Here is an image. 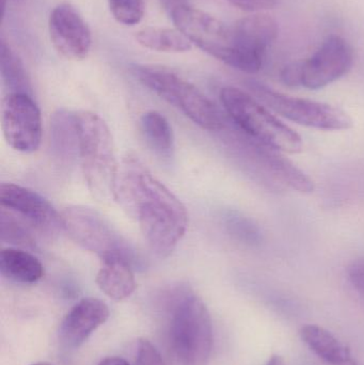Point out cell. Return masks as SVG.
<instances>
[{
    "mask_svg": "<svg viewBox=\"0 0 364 365\" xmlns=\"http://www.w3.org/2000/svg\"><path fill=\"white\" fill-rule=\"evenodd\" d=\"M115 201L136 217L154 255L160 259L172 255L187 231V210L135 154L128 153L122 160Z\"/></svg>",
    "mask_w": 364,
    "mask_h": 365,
    "instance_id": "1",
    "label": "cell"
},
{
    "mask_svg": "<svg viewBox=\"0 0 364 365\" xmlns=\"http://www.w3.org/2000/svg\"><path fill=\"white\" fill-rule=\"evenodd\" d=\"M167 344L173 365H207L213 349L211 315L203 300L187 285L166 293Z\"/></svg>",
    "mask_w": 364,
    "mask_h": 365,
    "instance_id": "2",
    "label": "cell"
},
{
    "mask_svg": "<svg viewBox=\"0 0 364 365\" xmlns=\"http://www.w3.org/2000/svg\"><path fill=\"white\" fill-rule=\"evenodd\" d=\"M76 115L79 156L88 188L98 201H115L119 167L108 125L91 111Z\"/></svg>",
    "mask_w": 364,
    "mask_h": 365,
    "instance_id": "3",
    "label": "cell"
},
{
    "mask_svg": "<svg viewBox=\"0 0 364 365\" xmlns=\"http://www.w3.org/2000/svg\"><path fill=\"white\" fill-rule=\"evenodd\" d=\"M132 72L145 87L172 105L196 125L209 132L224 128V121L213 102L177 73L157 66H135Z\"/></svg>",
    "mask_w": 364,
    "mask_h": 365,
    "instance_id": "4",
    "label": "cell"
},
{
    "mask_svg": "<svg viewBox=\"0 0 364 365\" xmlns=\"http://www.w3.org/2000/svg\"><path fill=\"white\" fill-rule=\"evenodd\" d=\"M220 101L229 117L249 138L284 153L296 154L303 150L301 137L247 92L226 87L220 91Z\"/></svg>",
    "mask_w": 364,
    "mask_h": 365,
    "instance_id": "5",
    "label": "cell"
},
{
    "mask_svg": "<svg viewBox=\"0 0 364 365\" xmlns=\"http://www.w3.org/2000/svg\"><path fill=\"white\" fill-rule=\"evenodd\" d=\"M171 19L190 42L227 66L246 73L261 70L241 51L233 26L230 27L217 17L192 6L175 11Z\"/></svg>",
    "mask_w": 364,
    "mask_h": 365,
    "instance_id": "6",
    "label": "cell"
},
{
    "mask_svg": "<svg viewBox=\"0 0 364 365\" xmlns=\"http://www.w3.org/2000/svg\"><path fill=\"white\" fill-rule=\"evenodd\" d=\"M62 229L71 240L102 262L122 259L132 267L140 265L135 249L103 218L98 212L85 206H68L61 212Z\"/></svg>",
    "mask_w": 364,
    "mask_h": 365,
    "instance_id": "7",
    "label": "cell"
},
{
    "mask_svg": "<svg viewBox=\"0 0 364 365\" xmlns=\"http://www.w3.org/2000/svg\"><path fill=\"white\" fill-rule=\"evenodd\" d=\"M248 88L271 110L301 125L324 130H344L353 126L350 115L333 105L286 96L258 81H250Z\"/></svg>",
    "mask_w": 364,
    "mask_h": 365,
    "instance_id": "8",
    "label": "cell"
},
{
    "mask_svg": "<svg viewBox=\"0 0 364 365\" xmlns=\"http://www.w3.org/2000/svg\"><path fill=\"white\" fill-rule=\"evenodd\" d=\"M1 128L6 143L21 153H32L42 141V117L33 98L27 93H9L4 100Z\"/></svg>",
    "mask_w": 364,
    "mask_h": 365,
    "instance_id": "9",
    "label": "cell"
},
{
    "mask_svg": "<svg viewBox=\"0 0 364 365\" xmlns=\"http://www.w3.org/2000/svg\"><path fill=\"white\" fill-rule=\"evenodd\" d=\"M354 63V51L341 36H328L320 48L301 61L303 87L322 89L348 74Z\"/></svg>",
    "mask_w": 364,
    "mask_h": 365,
    "instance_id": "10",
    "label": "cell"
},
{
    "mask_svg": "<svg viewBox=\"0 0 364 365\" xmlns=\"http://www.w3.org/2000/svg\"><path fill=\"white\" fill-rule=\"evenodd\" d=\"M0 206L41 231L53 232L62 229L61 214L45 197L26 187L2 182Z\"/></svg>",
    "mask_w": 364,
    "mask_h": 365,
    "instance_id": "11",
    "label": "cell"
},
{
    "mask_svg": "<svg viewBox=\"0 0 364 365\" xmlns=\"http://www.w3.org/2000/svg\"><path fill=\"white\" fill-rule=\"evenodd\" d=\"M49 36L56 51L68 60H83L91 49L92 34L85 19L70 4H59L51 11Z\"/></svg>",
    "mask_w": 364,
    "mask_h": 365,
    "instance_id": "12",
    "label": "cell"
},
{
    "mask_svg": "<svg viewBox=\"0 0 364 365\" xmlns=\"http://www.w3.org/2000/svg\"><path fill=\"white\" fill-rule=\"evenodd\" d=\"M109 309L102 300L83 298L64 317L59 330L63 346L78 349L108 319Z\"/></svg>",
    "mask_w": 364,
    "mask_h": 365,
    "instance_id": "13",
    "label": "cell"
},
{
    "mask_svg": "<svg viewBox=\"0 0 364 365\" xmlns=\"http://www.w3.org/2000/svg\"><path fill=\"white\" fill-rule=\"evenodd\" d=\"M248 145L258 166L262 167L265 175H269L273 181L279 182L298 192H313V182L288 158L254 139H249Z\"/></svg>",
    "mask_w": 364,
    "mask_h": 365,
    "instance_id": "14",
    "label": "cell"
},
{
    "mask_svg": "<svg viewBox=\"0 0 364 365\" xmlns=\"http://www.w3.org/2000/svg\"><path fill=\"white\" fill-rule=\"evenodd\" d=\"M233 28L244 53L259 66H262L267 48L278 36L277 21L266 14H254L239 19Z\"/></svg>",
    "mask_w": 364,
    "mask_h": 365,
    "instance_id": "15",
    "label": "cell"
},
{
    "mask_svg": "<svg viewBox=\"0 0 364 365\" xmlns=\"http://www.w3.org/2000/svg\"><path fill=\"white\" fill-rule=\"evenodd\" d=\"M51 151L64 164H70L79 154V133L77 115L58 110L51 120Z\"/></svg>",
    "mask_w": 364,
    "mask_h": 365,
    "instance_id": "16",
    "label": "cell"
},
{
    "mask_svg": "<svg viewBox=\"0 0 364 365\" xmlns=\"http://www.w3.org/2000/svg\"><path fill=\"white\" fill-rule=\"evenodd\" d=\"M134 267L122 259H108L103 262V266L96 276V283L100 291L111 299H126L136 289Z\"/></svg>",
    "mask_w": 364,
    "mask_h": 365,
    "instance_id": "17",
    "label": "cell"
},
{
    "mask_svg": "<svg viewBox=\"0 0 364 365\" xmlns=\"http://www.w3.org/2000/svg\"><path fill=\"white\" fill-rule=\"evenodd\" d=\"M1 274L15 282L32 284L44 276V267L32 253L16 247L4 248L0 253Z\"/></svg>",
    "mask_w": 364,
    "mask_h": 365,
    "instance_id": "18",
    "label": "cell"
},
{
    "mask_svg": "<svg viewBox=\"0 0 364 365\" xmlns=\"http://www.w3.org/2000/svg\"><path fill=\"white\" fill-rule=\"evenodd\" d=\"M140 132L147 147L160 158H170L175 150V135L168 120L158 111L141 115Z\"/></svg>",
    "mask_w": 364,
    "mask_h": 365,
    "instance_id": "19",
    "label": "cell"
},
{
    "mask_svg": "<svg viewBox=\"0 0 364 365\" xmlns=\"http://www.w3.org/2000/svg\"><path fill=\"white\" fill-rule=\"evenodd\" d=\"M301 336L307 346L327 364L340 365L352 356L348 347L344 346L328 330L320 326H303Z\"/></svg>",
    "mask_w": 364,
    "mask_h": 365,
    "instance_id": "20",
    "label": "cell"
},
{
    "mask_svg": "<svg viewBox=\"0 0 364 365\" xmlns=\"http://www.w3.org/2000/svg\"><path fill=\"white\" fill-rule=\"evenodd\" d=\"M136 40L145 48L160 53H186L192 46L189 38L177 28H143L137 32Z\"/></svg>",
    "mask_w": 364,
    "mask_h": 365,
    "instance_id": "21",
    "label": "cell"
},
{
    "mask_svg": "<svg viewBox=\"0 0 364 365\" xmlns=\"http://www.w3.org/2000/svg\"><path fill=\"white\" fill-rule=\"evenodd\" d=\"M0 57L2 81L6 89L10 90V93H27L32 96L31 86L25 66L4 36L0 43Z\"/></svg>",
    "mask_w": 364,
    "mask_h": 365,
    "instance_id": "22",
    "label": "cell"
},
{
    "mask_svg": "<svg viewBox=\"0 0 364 365\" xmlns=\"http://www.w3.org/2000/svg\"><path fill=\"white\" fill-rule=\"evenodd\" d=\"M26 225L27 223L1 208V237L4 242H10L15 247H36L31 232Z\"/></svg>",
    "mask_w": 364,
    "mask_h": 365,
    "instance_id": "23",
    "label": "cell"
},
{
    "mask_svg": "<svg viewBox=\"0 0 364 365\" xmlns=\"http://www.w3.org/2000/svg\"><path fill=\"white\" fill-rule=\"evenodd\" d=\"M108 4L115 21L123 25H137L145 16V0H108Z\"/></svg>",
    "mask_w": 364,
    "mask_h": 365,
    "instance_id": "24",
    "label": "cell"
},
{
    "mask_svg": "<svg viewBox=\"0 0 364 365\" xmlns=\"http://www.w3.org/2000/svg\"><path fill=\"white\" fill-rule=\"evenodd\" d=\"M229 227L231 229V233L245 244L259 245L262 242V233L258 225L243 216H232L229 220Z\"/></svg>",
    "mask_w": 364,
    "mask_h": 365,
    "instance_id": "25",
    "label": "cell"
},
{
    "mask_svg": "<svg viewBox=\"0 0 364 365\" xmlns=\"http://www.w3.org/2000/svg\"><path fill=\"white\" fill-rule=\"evenodd\" d=\"M136 365H166L158 349L145 339L137 344Z\"/></svg>",
    "mask_w": 364,
    "mask_h": 365,
    "instance_id": "26",
    "label": "cell"
},
{
    "mask_svg": "<svg viewBox=\"0 0 364 365\" xmlns=\"http://www.w3.org/2000/svg\"><path fill=\"white\" fill-rule=\"evenodd\" d=\"M282 83L288 87H303V68L301 61L293 62L282 70L280 74Z\"/></svg>",
    "mask_w": 364,
    "mask_h": 365,
    "instance_id": "27",
    "label": "cell"
},
{
    "mask_svg": "<svg viewBox=\"0 0 364 365\" xmlns=\"http://www.w3.org/2000/svg\"><path fill=\"white\" fill-rule=\"evenodd\" d=\"M348 276L353 287L364 297V257L350 264Z\"/></svg>",
    "mask_w": 364,
    "mask_h": 365,
    "instance_id": "28",
    "label": "cell"
},
{
    "mask_svg": "<svg viewBox=\"0 0 364 365\" xmlns=\"http://www.w3.org/2000/svg\"><path fill=\"white\" fill-rule=\"evenodd\" d=\"M232 6L247 12L269 10L277 4V0H228Z\"/></svg>",
    "mask_w": 364,
    "mask_h": 365,
    "instance_id": "29",
    "label": "cell"
},
{
    "mask_svg": "<svg viewBox=\"0 0 364 365\" xmlns=\"http://www.w3.org/2000/svg\"><path fill=\"white\" fill-rule=\"evenodd\" d=\"M160 2L170 16L175 11L190 6L189 0H160Z\"/></svg>",
    "mask_w": 364,
    "mask_h": 365,
    "instance_id": "30",
    "label": "cell"
},
{
    "mask_svg": "<svg viewBox=\"0 0 364 365\" xmlns=\"http://www.w3.org/2000/svg\"><path fill=\"white\" fill-rule=\"evenodd\" d=\"M100 365H130L126 360L119 357H109L103 360Z\"/></svg>",
    "mask_w": 364,
    "mask_h": 365,
    "instance_id": "31",
    "label": "cell"
},
{
    "mask_svg": "<svg viewBox=\"0 0 364 365\" xmlns=\"http://www.w3.org/2000/svg\"><path fill=\"white\" fill-rule=\"evenodd\" d=\"M265 365H286L284 360L282 359L280 356L274 355L271 356V359L267 361V364Z\"/></svg>",
    "mask_w": 364,
    "mask_h": 365,
    "instance_id": "32",
    "label": "cell"
},
{
    "mask_svg": "<svg viewBox=\"0 0 364 365\" xmlns=\"http://www.w3.org/2000/svg\"><path fill=\"white\" fill-rule=\"evenodd\" d=\"M340 365H363L360 364V362L357 361L355 358H353V356H350V357H348V359L345 360V361L343 362V364H341Z\"/></svg>",
    "mask_w": 364,
    "mask_h": 365,
    "instance_id": "33",
    "label": "cell"
},
{
    "mask_svg": "<svg viewBox=\"0 0 364 365\" xmlns=\"http://www.w3.org/2000/svg\"><path fill=\"white\" fill-rule=\"evenodd\" d=\"M32 365H51V364H46V362H38V364H34Z\"/></svg>",
    "mask_w": 364,
    "mask_h": 365,
    "instance_id": "34",
    "label": "cell"
},
{
    "mask_svg": "<svg viewBox=\"0 0 364 365\" xmlns=\"http://www.w3.org/2000/svg\"><path fill=\"white\" fill-rule=\"evenodd\" d=\"M6 0H4V6H6V4H6ZM14 1H21V0H14Z\"/></svg>",
    "mask_w": 364,
    "mask_h": 365,
    "instance_id": "35",
    "label": "cell"
}]
</instances>
